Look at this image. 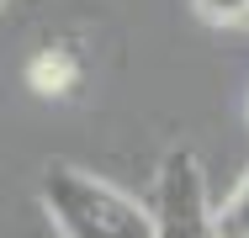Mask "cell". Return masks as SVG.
<instances>
[{
	"label": "cell",
	"instance_id": "cell-1",
	"mask_svg": "<svg viewBox=\"0 0 249 238\" xmlns=\"http://www.w3.org/2000/svg\"><path fill=\"white\" fill-rule=\"evenodd\" d=\"M37 201L58 238H154L149 206L80 164H48Z\"/></svg>",
	"mask_w": 249,
	"mask_h": 238
},
{
	"label": "cell",
	"instance_id": "cell-2",
	"mask_svg": "<svg viewBox=\"0 0 249 238\" xmlns=\"http://www.w3.org/2000/svg\"><path fill=\"white\" fill-rule=\"evenodd\" d=\"M154 238H217L212 233V196H207V170L191 148H170L154 175Z\"/></svg>",
	"mask_w": 249,
	"mask_h": 238
},
{
	"label": "cell",
	"instance_id": "cell-3",
	"mask_svg": "<svg viewBox=\"0 0 249 238\" xmlns=\"http://www.w3.org/2000/svg\"><path fill=\"white\" fill-rule=\"evenodd\" d=\"M80 74H85V58H80L74 48H64V43L43 48V53L27 64V80H32L37 95H69L80 85Z\"/></svg>",
	"mask_w": 249,
	"mask_h": 238
},
{
	"label": "cell",
	"instance_id": "cell-4",
	"mask_svg": "<svg viewBox=\"0 0 249 238\" xmlns=\"http://www.w3.org/2000/svg\"><path fill=\"white\" fill-rule=\"evenodd\" d=\"M212 233L217 238H249V170H244V180L223 196V206H212Z\"/></svg>",
	"mask_w": 249,
	"mask_h": 238
},
{
	"label": "cell",
	"instance_id": "cell-5",
	"mask_svg": "<svg viewBox=\"0 0 249 238\" xmlns=\"http://www.w3.org/2000/svg\"><path fill=\"white\" fill-rule=\"evenodd\" d=\"M207 27H249V0H191Z\"/></svg>",
	"mask_w": 249,
	"mask_h": 238
},
{
	"label": "cell",
	"instance_id": "cell-6",
	"mask_svg": "<svg viewBox=\"0 0 249 238\" xmlns=\"http://www.w3.org/2000/svg\"><path fill=\"white\" fill-rule=\"evenodd\" d=\"M0 5H5V0H0Z\"/></svg>",
	"mask_w": 249,
	"mask_h": 238
}]
</instances>
